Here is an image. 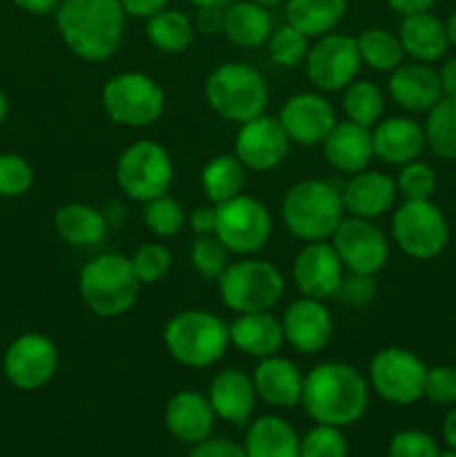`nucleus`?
<instances>
[{
    "label": "nucleus",
    "instance_id": "f257e3e1",
    "mask_svg": "<svg viewBox=\"0 0 456 457\" xmlns=\"http://www.w3.org/2000/svg\"><path fill=\"white\" fill-rule=\"evenodd\" d=\"M300 404L317 424L349 427L365 415L369 404V384L353 366L325 361L304 375Z\"/></svg>",
    "mask_w": 456,
    "mask_h": 457
},
{
    "label": "nucleus",
    "instance_id": "f03ea898",
    "mask_svg": "<svg viewBox=\"0 0 456 457\" xmlns=\"http://www.w3.org/2000/svg\"><path fill=\"white\" fill-rule=\"evenodd\" d=\"M56 29L79 58L107 61L123 40L125 9L119 0H63L56 9Z\"/></svg>",
    "mask_w": 456,
    "mask_h": 457
},
{
    "label": "nucleus",
    "instance_id": "7ed1b4c3",
    "mask_svg": "<svg viewBox=\"0 0 456 457\" xmlns=\"http://www.w3.org/2000/svg\"><path fill=\"white\" fill-rule=\"evenodd\" d=\"M282 219L298 239L307 244L326 241L344 219L342 192L322 179L295 183L282 201Z\"/></svg>",
    "mask_w": 456,
    "mask_h": 457
},
{
    "label": "nucleus",
    "instance_id": "20e7f679",
    "mask_svg": "<svg viewBox=\"0 0 456 457\" xmlns=\"http://www.w3.org/2000/svg\"><path fill=\"white\" fill-rule=\"evenodd\" d=\"M139 290L141 281L123 254H98L85 263L79 277L80 299L103 320L125 315L137 302Z\"/></svg>",
    "mask_w": 456,
    "mask_h": 457
},
{
    "label": "nucleus",
    "instance_id": "39448f33",
    "mask_svg": "<svg viewBox=\"0 0 456 457\" xmlns=\"http://www.w3.org/2000/svg\"><path fill=\"white\" fill-rule=\"evenodd\" d=\"M164 344L174 361L206 369L219 361L231 344V330L208 311H186L165 324Z\"/></svg>",
    "mask_w": 456,
    "mask_h": 457
},
{
    "label": "nucleus",
    "instance_id": "423d86ee",
    "mask_svg": "<svg viewBox=\"0 0 456 457\" xmlns=\"http://www.w3.org/2000/svg\"><path fill=\"white\" fill-rule=\"evenodd\" d=\"M208 105L232 123H246L264 114L268 85L255 67L246 62H222L210 71L204 85Z\"/></svg>",
    "mask_w": 456,
    "mask_h": 457
},
{
    "label": "nucleus",
    "instance_id": "0eeeda50",
    "mask_svg": "<svg viewBox=\"0 0 456 457\" xmlns=\"http://www.w3.org/2000/svg\"><path fill=\"white\" fill-rule=\"evenodd\" d=\"M217 284L222 302L240 315L271 311L284 293L282 272L264 259H244V262L228 263Z\"/></svg>",
    "mask_w": 456,
    "mask_h": 457
},
{
    "label": "nucleus",
    "instance_id": "6e6552de",
    "mask_svg": "<svg viewBox=\"0 0 456 457\" xmlns=\"http://www.w3.org/2000/svg\"><path fill=\"white\" fill-rule=\"evenodd\" d=\"M103 107L114 123L148 128L164 114L165 94L150 76L123 71L112 76L103 87Z\"/></svg>",
    "mask_w": 456,
    "mask_h": 457
},
{
    "label": "nucleus",
    "instance_id": "1a4fd4ad",
    "mask_svg": "<svg viewBox=\"0 0 456 457\" xmlns=\"http://www.w3.org/2000/svg\"><path fill=\"white\" fill-rule=\"evenodd\" d=\"M173 179V159L165 147L155 141L132 143L116 161V183L130 199L141 204L165 195Z\"/></svg>",
    "mask_w": 456,
    "mask_h": 457
},
{
    "label": "nucleus",
    "instance_id": "9d476101",
    "mask_svg": "<svg viewBox=\"0 0 456 457\" xmlns=\"http://www.w3.org/2000/svg\"><path fill=\"white\" fill-rule=\"evenodd\" d=\"M273 232L271 212L253 196L237 195L215 205V235L235 254H253Z\"/></svg>",
    "mask_w": 456,
    "mask_h": 457
},
{
    "label": "nucleus",
    "instance_id": "9b49d317",
    "mask_svg": "<svg viewBox=\"0 0 456 457\" xmlns=\"http://www.w3.org/2000/svg\"><path fill=\"white\" fill-rule=\"evenodd\" d=\"M398 248L411 259H434L445 250L450 228L443 210L432 199L405 201L392 219Z\"/></svg>",
    "mask_w": 456,
    "mask_h": 457
},
{
    "label": "nucleus",
    "instance_id": "f8f14e48",
    "mask_svg": "<svg viewBox=\"0 0 456 457\" xmlns=\"http://www.w3.org/2000/svg\"><path fill=\"white\" fill-rule=\"evenodd\" d=\"M423 361L405 348H383L374 355L369 366V379L374 391L392 404H414L425 391Z\"/></svg>",
    "mask_w": 456,
    "mask_h": 457
},
{
    "label": "nucleus",
    "instance_id": "ddd939ff",
    "mask_svg": "<svg viewBox=\"0 0 456 457\" xmlns=\"http://www.w3.org/2000/svg\"><path fill=\"white\" fill-rule=\"evenodd\" d=\"M58 370L56 344L40 333H25L13 339L3 357V373L21 391H38Z\"/></svg>",
    "mask_w": 456,
    "mask_h": 457
},
{
    "label": "nucleus",
    "instance_id": "4468645a",
    "mask_svg": "<svg viewBox=\"0 0 456 457\" xmlns=\"http://www.w3.org/2000/svg\"><path fill=\"white\" fill-rule=\"evenodd\" d=\"M360 52L356 38L344 34L320 36L307 54V74L317 89L338 92L349 87L360 71Z\"/></svg>",
    "mask_w": 456,
    "mask_h": 457
},
{
    "label": "nucleus",
    "instance_id": "2eb2a0df",
    "mask_svg": "<svg viewBox=\"0 0 456 457\" xmlns=\"http://www.w3.org/2000/svg\"><path fill=\"white\" fill-rule=\"evenodd\" d=\"M331 239L340 262L349 272L376 275L389 259L387 237L371 223V219H342Z\"/></svg>",
    "mask_w": 456,
    "mask_h": 457
},
{
    "label": "nucleus",
    "instance_id": "dca6fc26",
    "mask_svg": "<svg viewBox=\"0 0 456 457\" xmlns=\"http://www.w3.org/2000/svg\"><path fill=\"white\" fill-rule=\"evenodd\" d=\"M291 138L282 128L280 119L255 116L241 123L235 138V156L253 172H268L277 168L289 154Z\"/></svg>",
    "mask_w": 456,
    "mask_h": 457
},
{
    "label": "nucleus",
    "instance_id": "f3484780",
    "mask_svg": "<svg viewBox=\"0 0 456 457\" xmlns=\"http://www.w3.org/2000/svg\"><path fill=\"white\" fill-rule=\"evenodd\" d=\"M280 123L289 138L300 145H317L334 129L335 110L325 96L302 92L291 96L280 112Z\"/></svg>",
    "mask_w": 456,
    "mask_h": 457
},
{
    "label": "nucleus",
    "instance_id": "a211bd4d",
    "mask_svg": "<svg viewBox=\"0 0 456 457\" xmlns=\"http://www.w3.org/2000/svg\"><path fill=\"white\" fill-rule=\"evenodd\" d=\"M344 266L335 253L334 244L311 241L298 253L293 262V281L304 297L326 299L334 297Z\"/></svg>",
    "mask_w": 456,
    "mask_h": 457
},
{
    "label": "nucleus",
    "instance_id": "6ab92c4d",
    "mask_svg": "<svg viewBox=\"0 0 456 457\" xmlns=\"http://www.w3.org/2000/svg\"><path fill=\"white\" fill-rule=\"evenodd\" d=\"M284 339L304 355H316L329 346L334 337V320L320 299L304 297L291 303L282 317Z\"/></svg>",
    "mask_w": 456,
    "mask_h": 457
},
{
    "label": "nucleus",
    "instance_id": "aec40b11",
    "mask_svg": "<svg viewBox=\"0 0 456 457\" xmlns=\"http://www.w3.org/2000/svg\"><path fill=\"white\" fill-rule=\"evenodd\" d=\"M208 400L217 418L235 427H244L253 415L258 391H255L253 378H249L244 370L226 369L219 370L210 382Z\"/></svg>",
    "mask_w": 456,
    "mask_h": 457
},
{
    "label": "nucleus",
    "instance_id": "412c9836",
    "mask_svg": "<svg viewBox=\"0 0 456 457\" xmlns=\"http://www.w3.org/2000/svg\"><path fill=\"white\" fill-rule=\"evenodd\" d=\"M213 406L208 397L195 391H179L165 406V427L177 440L186 445H199L208 440L215 428Z\"/></svg>",
    "mask_w": 456,
    "mask_h": 457
},
{
    "label": "nucleus",
    "instance_id": "4be33fe9",
    "mask_svg": "<svg viewBox=\"0 0 456 457\" xmlns=\"http://www.w3.org/2000/svg\"><path fill=\"white\" fill-rule=\"evenodd\" d=\"M325 156L335 170L347 174L362 172L369 168L374 159V134L365 125H358L353 120L335 123L334 129L326 134L322 141Z\"/></svg>",
    "mask_w": 456,
    "mask_h": 457
},
{
    "label": "nucleus",
    "instance_id": "5701e85b",
    "mask_svg": "<svg viewBox=\"0 0 456 457\" xmlns=\"http://www.w3.org/2000/svg\"><path fill=\"white\" fill-rule=\"evenodd\" d=\"M253 384L259 400L275 409H293L302 400L304 375L286 357H264L255 369Z\"/></svg>",
    "mask_w": 456,
    "mask_h": 457
},
{
    "label": "nucleus",
    "instance_id": "b1692460",
    "mask_svg": "<svg viewBox=\"0 0 456 457\" xmlns=\"http://www.w3.org/2000/svg\"><path fill=\"white\" fill-rule=\"evenodd\" d=\"M389 94L402 110L429 112L443 98L441 79L425 62H407L392 71Z\"/></svg>",
    "mask_w": 456,
    "mask_h": 457
},
{
    "label": "nucleus",
    "instance_id": "393cba45",
    "mask_svg": "<svg viewBox=\"0 0 456 457\" xmlns=\"http://www.w3.org/2000/svg\"><path fill=\"white\" fill-rule=\"evenodd\" d=\"M396 195V183L387 174L374 172V170H362V172L353 174L347 186H344V212H351V217L376 219L392 208Z\"/></svg>",
    "mask_w": 456,
    "mask_h": 457
},
{
    "label": "nucleus",
    "instance_id": "a878e982",
    "mask_svg": "<svg viewBox=\"0 0 456 457\" xmlns=\"http://www.w3.org/2000/svg\"><path fill=\"white\" fill-rule=\"evenodd\" d=\"M374 154L389 165H405L416 161L425 150V129L416 120L393 116L374 128Z\"/></svg>",
    "mask_w": 456,
    "mask_h": 457
},
{
    "label": "nucleus",
    "instance_id": "bb28decb",
    "mask_svg": "<svg viewBox=\"0 0 456 457\" xmlns=\"http://www.w3.org/2000/svg\"><path fill=\"white\" fill-rule=\"evenodd\" d=\"M228 330H231L232 346L258 360L277 355L282 344L286 342L282 321L275 320L268 311L244 312L228 326Z\"/></svg>",
    "mask_w": 456,
    "mask_h": 457
},
{
    "label": "nucleus",
    "instance_id": "cd10ccee",
    "mask_svg": "<svg viewBox=\"0 0 456 457\" xmlns=\"http://www.w3.org/2000/svg\"><path fill=\"white\" fill-rule=\"evenodd\" d=\"M398 38H401L402 52L410 54L418 62L438 61L450 45L447 25H443L429 12L410 13V16L402 18Z\"/></svg>",
    "mask_w": 456,
    "mask_h": 457
},
{
    "label": "nucleus",
    "instance_id": "c85d7f7f",
    "mask_svg": "<svg viewBox=\"0 0 456 457\" xmlns=\"http://www.w3.org/2000/svg\"><path fill=\"white\" fill-rule=\"evenodd\" d=\"M224 34L237 47H262L273 34V18L255 0H235L224 9Z\"/></svg>",
    "mask_w": 456,
    "mask_h": 457
},
{
    "label": "nucleus",
    "instance_id": "c756f323",
    "mask_svg": "<svg viewBox=\"0 0 456 457\" xmlns=\"http://www.w3.org/2000/svg\"><path fill=\"white\" fill-rule=\"evenodd\" d=\"M244 451L249 457H300V437L286 420L264 415L246 431Z\"/></svg>",
    "mask_w": 456,
    "mask_h": 457
},
{
    "label": "nucleus",
    "instance_id": "7c9ffc66",
    "mask_svg": "<svg viewBox=\"0 0 456 457\" xmlns=\"http://www.w3.org/2000/svg\"><path fill=\"white\" fill-rule=\"evenodd\" d=\"M54 228L65 244L74 248L97 245L106 237V219L97 208L85 204H67L54 214Z\"/></svg>",
    "mask_w": 456,
    "mask_h": 457
},
{
    "label": "nucleus",
    "instance_id": "2f4dec72",
    "mask_svg": "<svg viewBox=\"0 0 456 457\" xmlns=\"http://www.w3.org/2000/svg\"><path fill=\"white\" fill-rule=\"evenodd\" d=\"M347 12V0H289L286 22L304 36H325L338 27Z\"/></svg>",
    "mask_w": 456,
    "mask_h": 457
},
{
    "label": "nucleus",
    "instance_id": "473e14b6",
    "mask_svg": "<svg viewBox=\"0 0 456 457\" xmlns=\"http://www.w3.org/2000/svg\"><path fill=\"white\" fill-rule=\"evenodd\" d=\"M246 186V168L235 154H217L201 170V187L215 205L241 195Z\"/></svg>",
    "mask_w": 456,
    "mask_h": 457
},
{
    "label": "nucleus",
    "instance_id": "72a5a7b5",
    "mask_svg": "<svg viewBox=\"0 0 456 457\" xmlns=\"http://www.w3.org/2000/svg\"><path fill=\"white\" fill-rule=\"evenodd\" d=\"M148 40L164 54H182L195 38V25L177 9H161L146 22Z\"/></svg>",
    "mask_w": 456,
    "mask_h": 457
},
{
    "label": "nucleus",
    "instance_id": "f704fd0d",
    "mask_svg": "<svg viewBox=\"0 0 456 457\" xmlns=\"http://www.w3.org/2000/svg\"><path fill=\"white\" fill-rule=\"evenodd\" d=\"M425 138L434 154L447 161H456V98L443 96L429 110Z\"/></svg>",
    "mask_w": 456,
    "mask_h": 457
},
{
    "label": "nucleus",
    "instance_id": "c9c22d12",
    "mask_svg": "<svg viewBox=\"0 0 456 457\" xmlns=\"http://www.w3.org/2000/svg\"><path fill=\"white\" fill-rule=\"evenodd\" d=\"M358 52H360V61L367 62L371 70L376 71H393L402 62V45L398 36L392 31L380 29H365L356 38Z\"/></svg>",
    "mask_w": 456,
    "mask_h": 457
},
{
    "label": "nucleus",
    "instance_id": "e433bc0d",
    "mask_svg": "<svg viewBox=\"0 0 456 457\" xmlns=\"http://www.w3.org/2000/svg\"><path fill=\"white\" fill-rule=\"evenodd\" d=\"M344 112L349 120L365 128H376L380 123V116L384 112V96L374 83L369 80H353L349 87H344Z\"/></svg>",
    "mask_w": 456,
    "mask_h": 457
},
{
    "label": "nucleus",
    "instance_id": "4c0bfd02",
    "mask_svg": "<svg viewBox=\"0 0 456 457\" xmlns=\"http://www.w3.org/2000/svg\"><path fill=\"white\" fill-rule=\"evenodd\" d=\"M143 221H146L148 230L155 232L156 237H174L182 232L186 226V212H183L182 204L168 195H161L156 199L148 201L146 210H143Z\"/></svg>",
    "mask_w": 456,
    "mask_h": 457
},
{
    "label": "nucleus",
    "instance_id": "58836bf2",
    "mask_svg": "<svg viewBox=\"0 0 456 457\" xmlns=\"http://www.w3.org/2000/svg\"><path fill=\"white\" fill-rule=\"evenodd\" d=\"M190 263L204 279H219L228 268V248L217 235H199L190 245Z\"/></svg>",
    "mask_w": 456,
    "mask_h": 457
},
{
    "label": "nucleus",
    "instance_id": "ea45409f",
    "mask_svg": "<svg viewBox=\"0 0 456 457\" xmlns=\"http://www.w3.org/2000/svg\"><path fill=\"white\" fill-rule=\"evenodd\" d=\"M308 54V36L295 29L286 22L277 31H273L268 38V56L280 67H295L307 58Z\"/></svg>",
    "mask_w": 456,
    "mask_h": 457
},
{
    "label": "nucleus",
    "instance_id": "a19ab883",
    "mask_svg": "<svg viewBox=\"0 0 456 457\" xmlns=\"http://www.w3.org/2000/svg\"><path fill=\"white\" fill-rule=\"evenodd\" d=\"M34 186V168L30 161L13 152H0V196L16 199Z\"/></svg>",
    "mask_w": 456,
    "mask_h": 457
},
{
    "label": "nucleus",
    "instance_id": "79ce46f5",
    "mask_svg": "<svg viewBox=\"0 0 456 457\" xmlns=\"http://www.w3.org/2000/svg\"><path fill=\"white\" fill-rule=\"evenodd\" d=\"M349 445L338 427L317 424L300 440V457H347Z\"/></svg>",
    "mask_w": 456,
    "mask_h": 457
},
{
    "label": "nucleus",
    "instance_id": "37998d69",
    "mask_svg": "<svg viewBox=\"0 0 456 457\" xmlns=\"http://www.w3.org/2000/svg\"><path fill=\"white\" fill-rule=\"evenodd\" d=\"M396 187L405 201H427L436 190V174L423 161H410L402 165Z\"/></svg>",
    "mask_w": 456,
    "mask_h": 457
},
{
    "label": "nucleus",
    "instance_id": "c03bdc74",
    "mask_svg": "<svg viewBox=\"0 0 456 457\" xmlns=\"http://www.w3.org/2000/svg\"><path fill=\"white\" fill-rule=\"evenodd\" d=\"M130 262L141 284H156L168 275L173 266V254L161 244H143Z\"/></svg>",
    "mask_w": 456,
    "mask_h": 457
},
{
    "label": "nucleus",
    "instance_id": "a18cd8bd",
    "mask_svg": "<svg viewBox=\"0 0 456 457\" xmlns=\"http://www.w3.org/2000/svg\"><path fill=\"white\" fill-rule=\"evenodd\" d=\"M436 440L425 431H401L389 442V457H438Z\"/></svg>",
    "mask_w": 456,
    "mask_h": 457
},
{
    "label": "nucleus",
    "instance_id": "49530a36",
    "mask_svg": "<svg viewBox=\"0 0 456 457\" xmlns=\"http://www.w3.org/2000/svg\"><path fill=\"white\" fill-rule=\"evenodd\" d=\"M376 281L374 275H360V272H349L342 275L338 288H335L334 299L347 306H367L376 297Z\"/></svg>",
    "mask_w": 456,
    "mask_h": 457
},
{
    "label": "nucleus",
    "instance_id": "de8ad7c7",
    "mask_svg": "<svg viewBox=\"0 0 456 457\" xmlns=\"http://www.w3.org/2000/svg\"><path fill=\"white\" fill-rule=\"evenodd\" d=\"M423 397H427V400L434 402V404H454L456 369H450V366L427 369V375H425Z\"/></svg>",
    "mask_w": 456,
    "mask_h": 457
},
{
    "label": "nucleus",
    "instance_id": "09e8293b",
    "mask_svg": "<svg viewBox=\"0 0 456 457\" xmlns=\"http://www.w3.org/2000/svg\"><path fill=\"white\" fill-rule=\"evenodd\" d=\"M188 457H249L246 455L244 446L235 445L232 440L226 437H208V440L195 445Z\"/></svg>",
    "mask_w": 456,
    "mask_h": 457
},
{
    "label": "nucleus",
    "instance_id": "8fccbe9b",
    "mask_svg": "<svg viewBox=\"0 0 456 457\" xmlns=\"http://www.w3.org/2000/svg\"><path fill=\"white\" fill-rule=\"evenodd\" d=\"M195 31L206 36H215L224 31V9L222 7H197L195 13Z\"/></svg>",
    "mask_w": 456,
    "mask_h": 457
},
{
    "label": "nucleus",
    "instance_id": "3c124183",
    "mask_svg": "<svg viewBox=\"0 0 456 457\" xmlns=\"http://www.w3.org/2000/svg\"><path fill=\"white\" fill-rule=\"evenodd\" d=\"M121 7L125 9V13L130 16H137V18H150L155 16L156 12L165 9V4L170 0H119Z\"/></svg>",
    "mask_w": 456,
    "mask_h": 457
},
{
    "label": "nucleus",
    "instance_id": "603ef678",
    "mask_svg": "<svg viewBox=\"0 0 456 457\" xmlns=\"http://www.w3.org/2000/svg\"><path fill=\"white\" fill-rule=\"evenodd\" d=\"M192 232L197 237L199 235H215V208H208V205H201L188 219Z\"/></svg>",
    "mask_w": 456,
    "mask_h": 457
},
{
    "label": "nucleus",
    "instance_id": "864d4df0",
    "mask_svg": "<svg viewBox=\"0 0 456 457\" xmlns=\"http://www.w3.org/2000/svg\"><path fill=\"white\" fill-rule=\"evenodd\" d=\"M61 3L63 0H13V4L18 9L31 13V16H49V13H56Z\"/></svg>",
    "mask_w": 456,
    "mask_h": 457
},
{
    "label": "nucleus",
    "instance_id": "5fc2aeb1",
    "mask_svg": "<svg viewBox=\"0 0 456 457\" xmlns=\"http://www.w3.org/2000/svg\"><path fill=\"white\" fill-rule=\"evenodd\" d=\"M387 3L392 9L405 13V16H410V13L429 12V9H432L438 0H387Z\"/></svg>",
    "mask_w": 456,
    "mask_h": 457
},
{
    "label": "nucleus",
    "instance_id": "6e6d98bb",
    "mask_svg": "<svg viewBox=\"0 0 456 457\" xmlns=\"http://www.w3.org/2000/svg\"><path fill=\"white\" fill-rule=\"evenodd\" d=\"M438 79H441L443 96L456 98V58H452V61L443 65V70L438 71Z\"/></svg>",
    "mask_w": 456,
    "mask_h": 457
},
{
    "label": "nucleus",
    "instance_id": "4d7b16f0",
    "mask_svg": "<svg viewBox=\"0 0 456 457\" xmlns=\"http://www.w3.org/2000/svg\"><path fill=\"white\" fill-rule=\"evenodd\" d=\"M443 437H445L447 446H450L452 451H456V409L452 411L445 418V422H443Z\"/></svg>",
    "mask_w": 456,
    "mask_h": 457
},
{
    "label": "nucleus",
    "instance_id": "13d9d810",
    "mask_svg": "<svg viewBox=\"0 0 456 457\" xmlns=\"http://www.w3.org/2000/svg\"><path fill=\"white\" fill-rule=\"evenodd\" d=\"M190 3L195 4V7H222V9H226L228 4H232L235 0H190Z\"/></svg>",
    "mask_w": 456,
    "mask_h": 457
},
{
    "label": "nucleus",
    "instance_id": "bf43d9fd",
    "mask_svg": "<svg viewBox=\"0 0 456 457\" xmlns=\"http://www.w3.org/2000/svg\"><path fill=\"white\" fill-rule=\"evenodd\" d=\"M7 112H9V101H7V94L0 89V125L4 123V119H7Z\"/></svg>",
    "mask_w": 456,
    "mask_h": 457
},
{
    "label": "nucleus",
    "instance_id": "052dcab7",
    "mask_svg": "<svg viewBox=\"0 0 456 457\" xmlns=\"http://www.w3.org/2000/svg\"><path fill=\"white\" fill-rule=\"evenodd\" d=\"M447 36H450V43L456 45V12L447 21Z\"/></svg>",
    "mask_w": 456,
    "mask_h": 457
},
{
    "label": "nucleus",
    "instance_id": "680f3d73",
    "mask_svg": "<svg viewBox=\"0 0 456 457\" xmlns=\"http://www.w3.org/2000/svg\"><path fill=\"white\" fill-rule=\"evenodd\" d=\"M255 3H259V4H264V7H268V4H277V3H282V0H255Z\"/></svg>",
    "mask_w": 456,
    "mask_h": 457
},
{
    "label": "nucleus",
    "instance_id": "e2e57ef3",
    "mask_svg": "<svg viewBox=\"0 0 456 457\" xmlns=\"http://www.w3.org/2000/svg\"><path fill=\"white\" fill-rule=\"evenodd\" d=\"M438 457H456V451H447V453H441Z\"/></svg>",
    "mask_w": 456,
    "mask_h": 457
}]
</instances>
